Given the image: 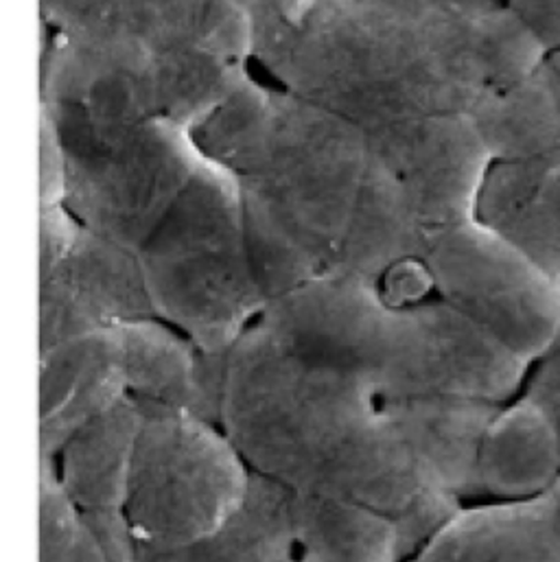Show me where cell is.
Returning <instances> with one entry per match:
<instances>
[{
	"mask_svg": "<svg viewBox=\"0 0 560 562\" xmlns=\"http://www.w3.org/2000/svg\"><path fill=\"white\" fill-rule=\"evenodd\" d=\"M189 134L239 187L268 302L328 277L379 286L423 263L429 239L363 125L253 72Z\"/></svg>",
	"mask_w": 560,
	"mask_h": 562,
	"instance_id": "cell-1",
	"label": "cell"
},
{
	"mask_svg": "<svg viewBox=\"0 0 560 562\" xmlns=\"http://www.w3.org/2000/svg\"><path fill=\"white\" fill-rule=\"evenodd\" d=\"M546 46L508 0H315L255 37L253 66L359 125L469 114Z\"/></svg>",
	"mask_w": 560,
	"mask_h": 562,
	"instance_id": "cell-2",
	"label": "cell"
},
{
	"mask_svg": "<svg viewBox=\"0 0 560 562\" xmlns=\"http://www.w3.org/2000/svg\"><path fill=\"white\" fill-rule=\"evenodd\" d=\"M220 427L255 475L289 493L352 502L392 521L447 495L363 381L298 352L259 319L226 352Z\"/></svg>",
	"mask_w": 560,
	"mask_h": 562,
	"instance_id": "cell-3",
	"label": "cell"
},
{
	"mask_svg": "<svg viewBox=\"0 0 560 562\" xmlns=\"http://www.w3.org/2000/svg\"><path fill=\"white\" fill-rule=\"evenodd\" d=\"M259 322L379 398L445 394L502 405L530 366L436 295L394 304L374 284L339 277L270 300Z\"/></svg>",
	"mask_w": 560,
	"mask_h": 562,
	"instance_id": "cell-4",
	"label": "cell"
},
{
	"mask_svg": "<svg viewBox=\"0 0 560 562\" xmlns=\"http://www.w3.org/2000/svg\"><path fill=\"white\" fill-rule=\"evenodd\" d=\"M138 263L154 315L209 355L228 352L268 306L239 187L209 160L143 244Z\"/></svg>",
	"mask_w": 560,
	"mask_h": 562,
	"instance_id": "cell-5",
	"label": "cell"
},
{
	"mask_svg": "<svg viewBox=\"0 0 560 562\" xmlns=\"http://www.w3.org/2000/svg\"><path fill=\"white\" fill-rule=\"evenodd\" d=\"M64 158L61 206L90 233L138 252L202 165L189 130L169 121L110 123L42 103Z\"/></svg>",
	"mask_w": 560,
	"mask_h": 562,
	"instance_id": "cell-6",
	"label": "cell"
},
{
	"mask_svg": "<svg viewBox=\"0 0 560 562\" xmlns=\"http://www.w3.org/2000/svg\"><path fill=\"white\" fill-rule=\"evenodd\" d=\"M138 407L127 519L143 554L173 552L220 530L246 502L255 473L217 423Z\"/></svg>",
	"mask_w": 560,
	"mask_h": 562,
	"instance_id": "cell-7",
	"label": "cell"
},
{
	"mask_svg": "<svg viewBox=\"0 0 560 562\" xmlns=\"http://www.w3.org/2000/svg\"><path fill=\"white\" fill-rule=\"evenodd\" d=\"M434 295L533 363L560 324V282L480 217L432 239L423 257Z\"/></svg>",
	"mask_w": 560,
	"mask_h": 562,
	"instance_id": "cell-8",
	"label": "cell"
},
{
	"mask_svg": "<svg viewBox=\"0 0 560 562\" xmlns=\"http://www.w3.org/2000/svg\"><path fill=\"white\" fill-rule=\"evenodd\" d=\"M379 160L403 191L425 237L478 217L493 156L469 114L363 125Z\"/></svg>",
	"mask_w": 560,
	"mask_h": 562,
	"instance_id": "cell-9",
	"label": "cell"
},
{
	"mask_svg": "<svg viewBox=\"0 0 560 562\" xmlns=\"http://www.w3.org/2000/svg\"><path fill=\"white\" fill-rule=\"evenodd\" d=\"M156 317L138 252L81 233L48 274L40 277V352L66 339Z\"/></svg>",
	"mask_w": 560,
	"mask_h": 562,
	"instance_id": "cell-10",
	"label": "cell"
},
{
	"mask_svg": "<svg viewBox=\"0 0 560 562\" xmlns=\"http://www.w3.org/2000/svg\"><path fill=\"white\" fill-rule=\"evenodd\" d=\"M138 427L141 407L134 398H125L77 431L53 460H46L108 562H143V548L127 519Z\"/></svg>",
	"mask_w": 560,
	"mask_h": 562,
	"instance_id": "cell-11",
	"label": "cell"
},
{
	"mask_svg": "<svg viewBox=\"0 0 560 562\" xmlns=\"http://www.w3.org/2000/svg\"><path fill=\"white\" fill-rule=\"evenodd\" d=\"M127 394L138 405L220 425L224 355H209L158 317L114 326Z\"/></svg>",
	"mask_w": 560,
	"mask_h": 562,
	"instance_id": "cell-12",
	"label": "cell"
},
{
	"mask_svg": "<svg viewBox=\"0 0 560 562\" xmlns=\"http://www.w3.org/2000/svg\"><path fill=\"white\" fill-rule=\"evenodd\" d=\"M130 398L114 328L40 352V460H53L83 427Z\"/></svg>",
	"mask_w": 560,
	"mask_h": 562,
	"instance_id": "cell-13",
	"label": "cell"
},
{
	"mask_svg": "<svg viewBox=\"0 0 560 562\" xmlns=\"http://www.w3.org/2000/svg\"><path fill=\"white\" fill-rule=\"evenodd\" d=\"M381 401L407 451L438 491L460 502L480 497L478 456L497 403L445 394Z\"/></svg>",
	"mask_w": 560,
	"mask_h": 562,
	"instance_id": "cell-14",
	"label": "cell"
},
{
	"mask_svg": "<svg viewBox=\"0 0 560 562\" xmlns=\"http://www.w3.org/2000/svg\"><path fill=\"white\" fill-rule=\"evenodd\" d=\"M405 562H560V510L548 495L464 506Z\"/></svg>",
	"mask_w": 560,
	"mask_h": 562,
	"instance_id": "cell-15",
	"label": "cell"
},
{
	"mask_svg": "<svg viewBox=\"0 0 560 562\" xmlns=\"http://www.w3.org/2000/svg\"><path fill=\"white\" fill-rule=\"evenodd\" d=\"M478 217L560 282V160H493Z\"/></svg>",
	"mask_w": 560,
	"mask_h": 562,
	"instance_id": "cell-16",
	"label": "cell"
},
{
	"mask_svg": "<svg viewBox=\"0 0 560 562\" xmlns=\"http://www.w3.org/2000/svg\"><path fill=\"white\" fill-rule=\"evenodd\" d=\"M473 121L493 160H560V48L486 99Z\"/></svg>",
	"mask_w": 560,
	"mask_h": 562,
	"instance_id": "cell-17",
	"label": "cell"
},
{
	"mask_svg": "<svg viewBox=\"0 0 560 562\" xmlns=\"http://www.w3.org/2000/svg\"><path fill=\"white\" fill-rule=\"evenodd\" d=\"M293 562H399L390 517L344 499L291 493Z\"/></svg>",
	"mask_w": 560,
	"mask_h": 562,
	"instance_id": "cell-18",
	"label": "cell"
},
{
	"mask_svg": "<svg viewBox=\"0 0 560 562\" xmlns=\"http://www.w3.org/2000/svg\"><path fill=\"white\" fill-rule=\"evenodd\" d=\"M291 493L255 475L242 508L213 535L143 562H291Z\"/></svg>",
	"mask_w": 560,
	"mask_h": 562,
	"instance_id": "cell-19",
	"label": "cell"
},
{
	"mask_svg": "<svg viewBox=\"0 0 560 562\" xmlns=\"http://www.w3.org/2000/svg\"><path fill=\"white\" fill-rule=\"evenodd\" d=\"M40 562H108L46 460L40 469Z\"/></svg>",
	"mask_w": 560,
	"mask_h": 562,
	"instance_id": "cell-20",
	"label": "cell"
},
{
	"mask_svg": "<svg viewBox=\"0 0 560 562\" xmlns=\"http://www.w3.org/2000/svg\"><path fill=\"white\" fill-rule=\"evenodd\" d=\"M515 396L560 436V324L548 348L528 366Z\"/></svg>",
	"mask_w": 560,
	"mask_h": 562,
	"instance_id": "cell-21",
	"label": "cell"
},
{
	"mask_svg": "<svg viewBox=\"0 0 560 562\" xmlns=\"http://www.w3.org/2000/svg\"><path fill=\"white\" fill-rule=\"evenodd\" d=\"M546 50L560 48V0H508Z\"/></svg>",
	"mask_w": 560,
	"mask_h": 562,
	"instance_id": "cell-22",
	"label": "cell"
},
{
	"mask_svg": "<svg viewBox=\"0 0 560 562\" xmlns=\"http://www.w3.org/2000/svg\"><path fill=\"white\" fill-rule=\"evenodd\" d=\"M112 0H40L42 26L53 33H61L81 20L94 15Z\"/></svg>",
	"mask_w": 560,
	"mask_h": 562,
	"instance_id": "cell-23",
	"label": "cell"
},
{
	"mask_svg": "<svg viewBox=\"0 0 560 562\" xmlns=\"http://www.w3.org/2000/svg\"><path fill=\"white\" fill-rule=\"evenodd\" d=\"M237 2H239V4L250 13V18H253V33H255V29H259V26L272 22L275 18L284 15L282 9H280L279 0H237ZM284 18H287V15H284Z\"/></svg>",
	"mask_w": 560,
	"mask_h": 562,
	"instance_id": "cell-24",
	"label": "cell"
},
{
	"mask_svg": "<svg viewBox=\"0 0 560 562\" xmlns=\"http://www.w3.org/2000/svg\"><path fill=\"white\" fill-rule=\"evenodd\" d=\"M546 495L557 504V508L560 510V471L559 475H557V480H555V484H552V488H550Z\"/></svg>",
	"mask_w": 560,
	"mask_h": 562,
	"instance_id": "cell-25",
	"label": "cell"
},
{
	"mask_svg": "<svg viewBox=\"0 0 560 562\" xmlns=\"http://www.w3.org/2000/svg\"><path fill=\"white\" fill-rule=\"evenodd\" d=\"M291 562H293V561H291Z\"/></svg>",
	"mask_w": 560,
	"mask_h": 562,
	"instance_id": "cell-26",
	"label": "cell"
}]
</instances>
